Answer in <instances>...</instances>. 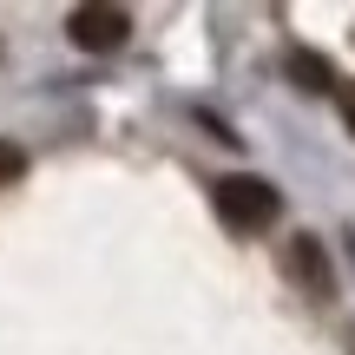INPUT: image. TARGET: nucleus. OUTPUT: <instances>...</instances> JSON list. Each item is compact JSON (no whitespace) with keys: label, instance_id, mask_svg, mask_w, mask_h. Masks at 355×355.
<instances>
[{"label":"nucleus","instance_id":"obj_3","mask_svg":"<svg viewBox=\"0 0 355 355\" xmlns=\"http://www.w3.org/2000/svg\"><path fill=\"white\" fill-rule=\"evenodd\" d=\"M290 277L303 283L309 296H336L329 257H322V243H316V237H290Z\"/></svg>","mask_w":355,"mask_h":355},{"label":"nucleus","instance_id":"obj_1","mask_svg":"<svg viewBox=\"0 0 355 355\" xmlns=\"http://www.w3.org/2000/svg\"><path fill=\"white\" fill-rule=\"evenodd\" d=\"M211 204H217V217H224L230 230H243V237L270 230V224H277V211H283L277 184H270V178H250V171L217 178V184H211Z\"/></svg>","mask_w":355,"mask_h":355},{"label":"nucleus","instance_id":"obj_5","mask_svg":"<svg viewBox=\"0 0 355 355\" xmlns=\"http://www.w3.org/2000/svg\"><path fill=\"white\" fill-rule=\"evenodd\" d=\"M20 171H26V152H20L13 139H0V184H13Z\"/></svg>","mask_w":355,"mask_h":355},{"label":"nucleus","instance_id":"obj_6","mask_svg":"<svg viewBox=\"0 0 355 355\" xmlns=\"http://www.w3.org/2000/svg\"><path fill=\"white\" fill-rule=\"evenodd\" d=\"M336 99H343V125H349V139H355V86H343Z\"/></svg>","mask_w":355,"mask_h":355},{"label":"nucleus","instance_id":"obj_2","mask_svg":"<svg viewBox=\"0 0 355 355\" xmlns=\"http://www.w3.org/2000/svg\"><path fill=\"white\" fill-rule=\"evenodd\" d=\"M66 33H73L79 53H119L132 33V13L125 7H73L66 13Z\"/></svg>","mask_w":355,"mask_h":355},{"label":"nucleus","instance_id":"obj_4","mask_svg":"<svg viewBox=\"0 0 355 355\" xmlns=\"http://www.w3.org/2000/svg\"><path fill=\"white\" fill-rule=\"evenodd\" d=\"M290 79H296L303 92H329V86H336V79H329V66H322L316 53H290Z\"/></svg>","mask_w":355,"mask_h":355}]
</instances>
